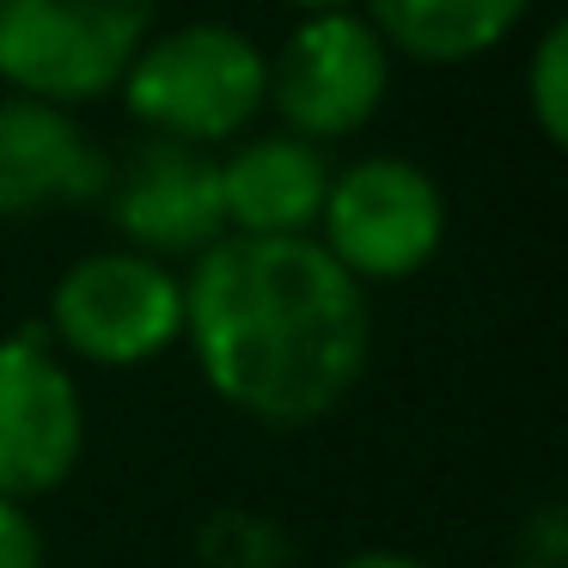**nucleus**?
Returning <instances> with one entry per match:
<instances>
[{"label": "nucleus", "mask_w": 568, "mask_h": 568, "mask_svg": "<svg viewBox=\"0 0 568 568\" xmlns=\"http://www.w3.org/2000/svg\"><path fill=\"white\" fill-rule=\"evenodd\" d=\"M196 556L209 568H282L294 556L287 531L270 514H251V507H221V514L202 519L196 531Z\"/></svg>", "instance_id": "obj_12"}, {"label": "nucleus", "mask_w": 568, "mask_h": 568, "mask_svg": "<svg viewBox=\"0 0 568 568\" xmlns=\"http://www.w3.org/2000/svg\"><path fill=\"white\" fill-rule=\"evenodd\" d=\"M111 221L129 239V251L153 263H196L209 245L226 239L221 209V160L184 141H141L123 165H111Z\"/></svg>", "instance_id": "obj_8"}, {"label": "nucleus", "mask_w": 568, "mask_h": 568, "mask_svg": "<svg viewBox=\"0 0 568 568\" xmlns=\"http://www.w3.org/2000/svg\"><path fill=\"white\" fill-rule=\"evenodd\" d=\"M0 568H43V531L26 501L0 495Z\"/></svg>", "instance_id": "obj_14"}, {"label": "nucleus", "mask_w": 568, "mask_h": 568, "mask_svg": "<svg viewBox=\"0 0 568 568\" xmlns=\"http://www.w3.org/2000/svg\"><path fill=\"white\" fill-rule=\"evenodd\" d=\"M312 239L361 287L409 282L446 245V190L434 184L428 165L404 160V153H367V160L331 172Z\"/></svg>", "instance_id": "obj_4"}, {"label": "nucleus", "mask_w": 568, "mask_h": 568, "mask_svg": "<svg viewBox=\"0 0 568 568\" xmlns=\"http://www.w3.org/2000/svg\"><path fill=\"white\" fill-rule=\"evenodd\" d=\"M160 31V0H0V87L43 104L111 99Z\"/></svg>", "instance_id": "obj_3"}, {"label": "nucleus", "mask_w": 568, "mask_h": 568, "mask_svg": "<svg viewBox=\"0 0 568 568\" xmlns=\"http://www.w3.org/2000/svg\"><path fill=\"white\" fill-rule=\"evenodd\" d=\"M116 99L153 141H184L202 153L233 148L270 104V50L226 19L165 26L135 50Z\"/></svg>", "instance_id": "obj_2"}, {"label": "nucleus", "mask_w": 568, "mask_h": 568, "mask_svg": "<svg viewBox=\"0 0 568 568\" xmlns=\"http://www.w3.org/2000/svg\"><path fill=\"white\" fill-rule=\"evenodd\" d=\"M531 0H361V19L392 55L428 68H458L501 50L526 26Z\"/></svg>", "instance_id": "obj_11"}, {"label": "nucleus", "mask_w": 568, "mask_h": 568, "mask_svg": "<svg viewBox=\"0 0 568 568\" xmlns=\"http://www.w3.org/2000/svg\"><path fill=\"white\" fill-rule=\"evenodd\" d=\"M526 111L550 148L568 141V26L550 19L526 55Z\"/></svg>", "instance_id": "obj_13"}, {"label": "nucleus", "mask_w": 568, "mask_h": 568, "mask_svg": "<svg viewBox=\"0 0 568 568\" xmlns=\"http://www.w3.org/2000/svg\"><path fill=\"white\" fill-rule=\"evenodd\" d=\"M392 92V50L361 13H312L294 19L270 55V104L287 135L331 148L379 116Z\"/></svg>", "instance_id": "obj_6"}, {"label": "nucleus", "mask_w": 568, "mask_h": 568, "mask_svg": "<svg viewBox=\"0 0 568 568\" xmlns=\"http://www.w3.org/2000/svg\"><path fill=\"white\" fill-rule=\"evenodd\" d=\"M50 343L87 367H148L184 343V275L141 251H92L50 287Z\"/></svg>", "instance_id": "obj_5"}, {"label": "nucleus", "mask_w": 568, "mask_h": 568, "mask_svg": "<svg viewBox=\"0 0 568 568\" xmlns=\"http://www.w3.org/2000/svg\"><path fill=\"white\" fill-rule=\"evenodd\" d=\"M111 165L116 160L74 123V111L0 92V226L74 202H104Z\"/></svg>", "instance_id": "obj_9"}, {"label": "nucleus", "mask_w": 568, "mask_h": 568, "mask_svg": "<svg viewBox=\"0 0 568 568\" xmlns=\"http://www.w3.org/2000/svg\"><path fill=\"white\" fill-rule=\"evenodd\" d=\"M331 190L324 148L270 129V135H239L221 160V209L226 233L239 239H312Z\"/></svg>", "instance_id": "obj_10"}, {"label": "nucleus", "mask_w": 568, "mask_h": 568, "mask_svg": "<svg viewBox=\"0 0 568 568\" xmlns=\"http://www.w3.org/2000/svg\"><path fill=\"white\" fill-rule=\"evenodd\" d=\"M501 568H538V562H526V556H519V562H501Z\"/></svg>", "instance_id": "obj_17"}, {"label": "nucleus", "mask_w": 568, "mask_h": 568, "mask_svg": "<svg viewBox=\"0 0 568 568\" xmlns=\"http://www.w3.org/2000/svg\"><path fill=\"white\" fill-rule=\"evenodd\" d=\"M282 7H294L300 19H312V13H355L361 0H282Z\"/></svg>", "instance_id": "obj_16"}, {"label": "nucleus", "mask_w": 568, "mask_h": 568, "mask_svg": "<svg viewBox=\"0 0 568 568\" xmlns=\"http://www.w3.org/2000/svg\"><path fill=\"white\" fill-rule=\"evenodd\" d=\"M331 568H434V562H422V556H409V550H355Z\"/></svg>", "instance_id": "obj_15"}, {"label": "nucleus", "mask_w": 568, "mask_h": 568, "mask_svg": "<svg viewBox=\"0 0 568 568\" xmlns=\"http://www.w3.org/2000/svg\"><path fill=\"white\" fill-rule=\"evenodd\" d=\"M184 343L226 409L312 428L367 379L373 306L318 239L226 233L184 275Z\"/></svg>", "instance_id": "obj_1"}, {"label": "nucleus", "mask_w": 568, "mask_h": 568, "mask_svg": "<svg viewBox=\"0 0 568 568\" xmlns=\"http://www.w3.org/2000/svg\"><path fill=\"white\" fill-rule=\"evenodd\" d=\"M87 404L43 331L0 336V495L43 501L80 470Z\"/></svg>", "instance_id": "obj_7"}]
</instances>
